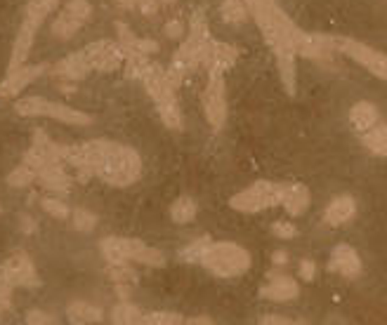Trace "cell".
Wrapping results in <instances>:
<instances>
[{"label": "cell", "instance_id": "1", "mask_svg": "<svg viewBox=\"0 0 387 325\" xmlns=\"http://www.w3.org/2000/svg\"><path fill=\"white\" fill-rule=\"evenodd\" d=\"M248 10L262 31L265 41L277 55L279 74L284 90L288 95H295V57H312L324 59L336 50V41L331 36H310L300 26H295L284 10L277 5V0H246Z\"/></svg>", "mask_w": 387, "mask_h": 325}, {"label": "cell", "instance_id": "2", "mask_svg": "<svg viewBox=\"0 0 387 325\" xmlns=\"http://www.w3.org/2000/svg\"><path fill=\"white\" fill-rule=\"evenodd\" d=\"M93 175L102 177L111 187H130L142 175V158L135 149L123 144L107 142V139H93L85 142Z\"/></svg>", "mask_w": 387, "mask_h": 325}, {"label": "cell", "instance_id": "3", "mask_svg": "<svg viewBox=\"0 0 387 325\" xmlns=\"http://www.w3.org/2000/svg\"><path fill=\"white\" fill-rule=\"evenodd\" d=\"M211 31H208V22H206V10L199 8L192 15V33L187 36V41L180 45V50L175 52L173 64L166 71L168 81L173 88H177L189 71H194L196 66L206 64L208 55H211Z\"/></svg>", "mask_w": 387, "mask_h": 325}, {"label": "cell", "instance_id": "4", "mask_svg": "<svg viewBox=\"0 0 387 325\" xmlns=\"http://www.w3.org/2000/svg\"><path fill=\"white\" fill-rule=\"evenodd\" d=\"M142 83L147 92L152 95L156 109H159V116L166 128L170 130H182V114H180V104L175 99V88L168 81V74L161 69L159 64H147V69L142 71Z\"/></svg>", "mask_w": 387, "mask_h": 325}, {"label": "cell", "instance_id": "5", "mask_svg": "<svg viewBox=\"0 0 387 325\" xmlns=\"http://www.w3.org/2000/svg\"><path fill=\"white\" fill-rule=\"evenodd\" d=\"M102 255L109 264H126V262H140L147 267H163L166 255L156 248H149L147 243L137 241V238H118L109 236L100 243Z\"/></svg>", "mask_w": 387, "mask_h": 325}, {"label": "cell", "instance_id": "6", "mask_svg": "<svg viewBox=\"0 0 387 325\" xmlns=\"http://www.w3.org/2000/svg\"><path fill=\"white\" fill-rule=\"evenodd\" d=\"M201 264L220 278H236L251 269V255L232 241L211 243Z\"/></svg>", "mask_w": 387, "mask_h": 325}, {"label": "cell", "instance_id": "7", "mask_svg": "<svg viewBox=\"0 0 387 325\" xmlns=\"http://www.w3.org/2000/svg\"><path fill=\"white\" fill-rule=\"evenodd\" d=\"M286 189H288L286 184H279V182H255L253 187L236 194L232 201H229V205L239 212H262L267 208L284 203Z\"/></svg>", "mask_w": 387, "mask_h": 325}, {"label": "cell", "instance_id": "8", "mask_svg": "<svg viewBox=\"0 0 387 325\" xmlns=\"http://www.w3.org/2000/svg\"><path fill=\"white\" fill-rule=\"evenodd\" d=\"M203 111L213 130H220L227 123V88L222 71H211L208 85L203 90Z\"/></svg>", "mask_w": 387, "mask_h": 325}, {"label": "cell", "instance_id": "9", "mask_svg": "<svg viewBox=\"0 0 387 325\" xmlns=\"http://www.w3.org/2000/svg\"><path fill=\"white\" fill-rule=\"evenodd\" d=\"M333 41H336V50L345 52L347 57L354 59L357 64H362L364 69H369L380 81H387V55L359 41H352V38H333Z\"/></svg>", "mask_w": 387, "mask_h": 325}, {"label": "cell", "instance_id": "10", "mask_svg": "<svg viewBox=\"0 0 387 325\" xmlns=\"http://www.w3.org/2000/svg\"><path fill=\"white\" fill-rule=\"evenodd\" d=\"M90 12H93V8H90L88 0H69L67 8L59 12L57 19L52 22V33L62 41H69L90 19Z\"/></svg>", "mask_w": 387, "mask_h": 325}, {"label": "cell", "instance_id": "11", "mask_svg": "<svg viewBox=\"0 0 387 325\" xmlns=\"http://www.w3.org/2000/svg\"><path fill=\"white\" fill-rule=\"evenodd\" d=\"M83 52L85 57H88L90 66H93L95 71H104V74L116 71L118 66L126 62V50L114 41H95L85 45Z\"/></svg>", "mask_w": 387, "mask_h": 325}, {"label": "cell", "instance_id": "12", "mask_svg": "<svg viewBox=\"0 0 387 325\" xmlns=\"http://www.w3.org/2000/svg\"><path fill=\"white\" fill-rule=\"evenodd\" d=\"M0 281L8 285H38L34 262L26 255L10 257L5 264H0Z\"/></svg>", "mask_w": 387, "mask_h": 325}, {"label": "cell", "instance_id": "13", "mask_svg": "<svg viewBox=\"0 0 387 325\" xmlns=\"http://www.w3.org/2000/svg\"><path fill=\"white\" fill-rule=\"evenodd\" d=\"M45 69H48L45 64H34V66H19V69L10 71L8 78L0 85V99H10L19 95L26 85H31L38 76H43Z\"/></svg>", "mask_w": 387, "mask_h": 325}, {"label": "cell", "instance_id": "14", "mask_svg": "<svg viewBox=\"0 0 387 325\" xmlns=\"http://www.w3.org/2000/svg\"><path fill=\"white\" fill-rule=\"evenodd\" d=\"M329 271H336V274L345 276V278H357L362 274V260H359L357 250L347 243L336 245L331 252V260H329Z\"/></svg>", "mask_w": 387, "mask_h": 325}, {"label": "cell", "instance_id": "15", "mask_svg": "<svg viewBox=\"0 0 387 325\" xmlns=\"http://www.w3.org/2000/svg\"><path fill=\"white\" fill-rule=\"evenodd\" d=\"M298 293H300V288H298V283H295L291 276L272 274L270 283L262 285L260 297H265V300H272V302H288V300H295Z\"/></svg>", "mask_w": 387, "mask_h": 325}, {"label": "cell", "instance_id": "16", "mask_svg": "<svg viewBox=\"0 0 387 325\" xmlns=\"http://www.w3.org/2000/svg\"><path fill=\"white\" fill-rule=\"evenodd\" d=\"M48 118H55V121H62L67 125H90L93 123V116L85 114V111H78L74 106L59 104V102H50V99H43V114Z\"/></svg>", "mask_w": 387, "mask_h": 325}, {"label": "cell", "instance_id": "17", "mask_svg": "<svg viewBox=\"0 0 387 325\" xmlns=\"http://www.w3.org/2000/svg\"><path fill=\"white\" fill-rule=\"evenodd\" d=\"M93 71V66H90L88 57H85V52H74V55L64 57L62 62L55 66V74L59 78H67V81H81Z\"/></svg>", "mask_w": 387, "mask_h": 325}, {"label": "cell", "instance_id": "18", "mask_svg": "<svg viewBox=\"0 0 387 325\" xmlns=\"http://www.w3.org/2000/svg\"><path fill=\"white\" fill-rule=\"evenodd\" d=\"M354 212H357V203H354V198L352 196H338L329 203L324 220H326L329 227H340V224L352 220Z\"/></svg>", "mask_w": 387, "mask_h": 325}, {"label": "cell", "instance_id": "19", "mask_svg": "<svg viewBox=\"0 0 387 325\" xmlns=\"http://www.w3.org/2000/svg\"><path fill=\"white\" fill-rule=\"evenodd\" d=\"M236 59H239V50L232 48V45L227 43H220V41H213L211 43V55H208V66H211V71H222L225 74L227 69H232L236 64Z\"/></svg>", "mask_w": 387, "mask_h": 325}, {"label": "cell", "instance_id": "20", "mask_svg": "<svg viewBox=\"0 0 387 325\" xmlns=\"http://www.w3.org/2000/svg\"><path fill=\"white\" fill-rule=\"evenodd\" d=\"M310 189L305 187V184H293V187L286 189V196H284V208L291 217H300L303 212L310 208Z\"/></svg>", "mask_w": 387, "mask_h": 325}, {"label": "cell", "instance_id": "21", "mask_svg": "<svg viewBox=\"0 0 387 325\" xmlns=\"http://www.w3.org/2000/svg\"><path fill=\"white\" fill-rule=\"evenodd\" d=\"M378 121V109L371 102H357L350 109V123L354 130L369 132Z\"/></svg>", "mask_w": 387, "mask_h": 325}, {"label": "cell", "instance_id": "22", "mask_svg": "<svg viewBox=\"0 0 387 325\" xmlns=\"http://www.w3.org/2000/svg\"><path fill=\"white\" fill-rule=\"evenodd\" d=\"M67 314H69V318H71V321H74L76 325L100 323L102 316H104L100 307H93V304H88V302H74V304H69Z\"/></svg>", "mask_w": 387, "mask_h": 325}, {"label": "cell", "instance_id": "23", "mask_svg": "<svg viewBox=\"0 0 387 325\" xmlns=\"http://www.w3.org/2000/svg\"><path fill=\"white\" fill-rule=\"evenodd\" d=\"M111 325H144V316L135 304L121 302L111 311Z\"/></svg>", "mask_w": 387, "mask_h": 325}, {"label": "cell", "instance_id": "24", "mask_svg": "<svg viewBox=\"0 0 387 325\" xmlns=\"http://www.w3.org/2000/svg\"><path fill=\"white\" fill-rule=\"evenodd\" d=\"M38 179H41L43 187L50 189V191H69V187H71V179L64 175L59 165H52V168L41 170L38 172Z\"/></svg>", "mask_w": 387, "mask_h": 325}, {"label": "cell", "instance_id": "25", "mask_svg": "<svg viewBox=\"0 0 387 325\" xmlns=\"http://www.w3.org/2000/svg\"><path fill=\"white\" fill-rule=\"evenodd\" d=\"M196 210H199V205H196L192 196H180L170 208V217L177 224H189L196 217Z\"/></svg>", "mask_w": 387, "mask_h": 325}, {"label": "cell", "instance_id": "26", "mask_svg": "<svg viewBox=\"0 0 387 325\" xmlns=\"http://www.w3.org/2000/svg\"><path fill=\"white\" fill-rule=\"evenodd\" d=\"M248 5L244 0H225L220 5V17L225 19L227 24H244L248 22Z\"/></svg>", "mask_w": 387, "mask_h": 325}, {"label": "cell", "instance_id": "27", "mask_svg": "<svg viewBox=\"0 0 387 325\" xmlns=\"http://www.w3.org/2000/svg\"><path fill=\"white\" fill-rule=\"evenodd\" d=\"M364 144H366V149L373 151V154L387 156V121L383 125H378L376 130L364 132Z\"/></svg>", "mask_w": 387, "mask_h": 325}, {"label": "cell", "instance_id": "28", "mask_svg": "<svg viewBox=\"0 0 387 325\" xmlns=\"http://www.w3.org/2000/svg\"><path fill=\"white\" fill-rule=\"evenodd\" d=\"M36 177L38 175L29 168V165H19V168H15L8 175V184L10 187H15V189H24V187H31Z\"/></svg>", "mask_w": 387, "mask_h": 325}, {"label": "cell", "instance_id": "29", "mask_svg": "<svg viewBox=\"0 0 387 325\" xmlns=\"http://www.w3.org/2000/svg\"><path fill=\"white\" fill-rule=\"evenodd\" d=\"M211 248V238L208 236H203V238H199V241H194L192 245H187L185 250L180 252V257L185 262H192V264H196V262H201L203 260V255H206V250Z\"/></svg>", "mask_w": 387, "mask_h": 325}, {"label": "cell", "instance_id": "30", "mask_svg": "<svg viewBox=\"0 0 387 325\" xmlns=\"http://www.w3.org/2000/svg\"><path fill=\"white\" fill-rule=\"evenodd\" d=\"M57 3L59 0H29V5H26V17L38 19V22H45V17L55 10Z\"/></svg>", "mask_w": 387, "mask_h": 325}, {"label": "cell", "instance_id": "31", "mask_svg": "<svg viewBox=\"0 0 387 325\" xmlns=\"http://www.w3.org/2000/svg\"><path fill=\"white\" fill-rule=\"evenodd\" d=\"M109 278L116 285H133V283H137V274L128 267V264H111Z\"/></svg>", "mask_w": 387, "mask_h": 325}, {"label": "cell", "instance_id": "32", "mask_svg": "<svg viewBox=\"0 0 387 325\" xmlns=\"http://www.w3.org/2000/svg\"><path fill=\"white\" fill-rule=\"evenodd\" d=\"M144 325H182V316L173 311H154L144 316Z\"/></svg>", "mask_w": 387, "mask_h": 325}, {"label": "cell", "instance_id": "33", "mask_svg": "<svg viewBox=\"0 0 387 325\" xmlns=\"http://www.w3.org/2000/svg\"><path fill=\"white\" fill-rule=\"evenodd\" d=\"M74 227L78 231H93L97 227V215H93L90 210H85V208H76L74 210Z\"/></svg>", "mask_w": 387, "mask_h": 325}, {"label": "cell", "instance_id": "34", "mask_svg": "<svg viewBox=\"0 0 387 325\" xmlns=\"http://www.w3.org/2000/svg\"><path fill=\"white\" fill-rule=\"evenodd\" d=\"M43 208L45 212H50L52 217H57V220H67L71 215L69 205L64 201H57V198H43Z\"/></svg>", "mask_w": 387, "mask_h": 325}, {"label": "cell", "instance_id": "35", "mask_svg": "<svg viewBox=\"0 0 387 325\" xmlns=\"http://www.w3.org/2000/svg\"><path fill=\"white\" fill-rule=\"evenodd\" d=\"M116 33H118V41H121V48L123 50H133L135 48V43H137V36L133 31H130V26L128 24H123V22H118L116 24Z\"/></svg>", "mask_w": 387, "mask_h": 325}, {"label": "cell", "instance_id": "36", "mask_svg": "<svg viewBox=\"0 0 387 325\" xmlns=\"http://www.w3.org/2000/svg\"><path fill=\"white\" fill-rule=\"evenodd\" d=\"M260 325H310L300 318H288V316H277V314H270V316H262L260 318Z\"/></svg>", "mask_w": 387, "mask_h": 325}, {"label": "cell", "instance_id": "37", "mask_svg": "<svg viewBox=\"0 0 387 325\" xmlns=\"http://www.w3.org/2000/svg\"><path fill=\"white\" fill-rule=\"evenodd\" d=\"M272 234L277 238H284V241H291V238H295V234H298V229L288 222H277L272 224Z\"/></svg>", "mask_w": 387, "mask_h": 325}, {"label": "cell", "instance_id": "38", "mask_svg": "<svg viewBox=\"0 0 387 325\" xmlns=\"http://www.w3.org/2000/svg\"><path fill=\"white\" fill-rule=\"evenodd\" d=\"M163 33H166L168 38H182L185 26H182V22H177V19H170V22L163 26Z\"/></svg>", "mask_w": 387, "mask_h": 325}, {"label": "cell", "instance_id": "39", "mask_svg": "<svg viewBox=\"0 0 387 325\" xmlns=\"http://www.w3.org/2000/svg\"><path fill=\"white\" fill-rule=\"evenodd\" d=\"M314 274H317V264H314L312 260L300 262V278H303V281H312Z\"/></svg>", "mask_w": 387, "mask_h": 325}, {"label": "cell", "instance_id": "40", "mask_svg": "<svg viewBox=\"0 0 387 325\" xmlns=\"http://www.w3.org/2000/svg\"><path fill=\"white\" fill-rule=\"evenodd\" d=\"M29 325H52V318L45 316L43 311H31V314H29Z\"/></svg>", "mask_w": 387, "mask_h": 325}, {"label": "cell", "instance_id": "41", "mask_svg": "<svg viewBox=\"0 0 387 325\" xmlns=\"http://www.w3.org/2000/svg\"><path fill=\"white\" fill-rule=\"evenodd\" d=\"M159 0H142L140 3V10L144 12V15H154L156 10H159Z\"/></svg>", "mask_w": 387, "mask_h": 325}, {"label": "cell", "instance_id": "42", "mask_svg": "<svg viewBox=\"0 0 387 325\" xmlns=\"http://www.w3.org/2000/svg\"><path fill=\"white\" fill-rule=\"evenodd\" d=\"M10 290H12V285L0 281V307H8V302H10Z\"/></svg>", "mask_w": 387, "mask_h": 325}, {"label": "cell", "instance_id": "43", "mask_svg": "<svg viewBox=\"0 0 387 325\" xmlns=\"http://www.w3.org/2000/svg\"><path fill=\"white\" fill-rule=\"evenodd\" d=\"M185 325H215L208 316H196V318H189Z\"/></svg>", "mask_w": 387, "mask_h": 325}, {"label": "cell", "instance_id": "44", "mask_svg": "<svg viewBox=\"0 0 387 325\" xmlns=\"http://www.w3.org/2000/svg\"><path fill=\"white\" fill-rule=\"evenodd\" d=\"M272 260H274V264H279V267H284V264L288 262V255L284 250H279V252H274L272 255Z\"/></svg>", "mask_w": 387, "mask_h": 325}, {"label": "cell", "instance_id": "45", "mask_svg": "<svg viewBox=\"0 0 387 325\" xmlns=\"http://www.w3.org/2000/svg\"><path fill=\"white\" fill-rule=\"evenodd\" d=\"M142 0H118V5H121L123 10H133V8H140Z\"/></svg>", "mask_w": 387, "mask_h": 325}, {"label": "cell", "instance_id": "46", "mask_svg": "<svg viewBox=\"0 0 387 325\" xmlns=\"http://www.w3.org/2000/svg\"><path fill=\"white\" fill-rule=\"evenodd\" d=\"M329 325H345V323L340 321V318H331V321H329Z\"/></svg>", "mask_w": 387, "mask_h": 325}, {"label": "cell", "instance_id": "47", "mask_svg": "<svg viewBox=\"0 0 387 325\" xmlns=\"http://www.w3.org/2000/svg\"><path fill=\"white\" fill-rule=\"evenodd\" d=\"M161 5H170V3H175V0H159Z\"/></svg>", "mask_w": 387, "mask_h": 325}]
</instances>
